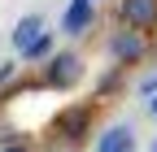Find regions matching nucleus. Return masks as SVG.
Masks as SVG:
<instances>
[{
	"mask_svg": "<svg viewBox=\"0 0 157 152\" xmlns=\"http://www.w3.org/2000/svg\"><path fill=\"white\" fill-rule=\"evenodd\" d=\"M144 52H148V39L140 31H113L109 35V56H113V65H135V61H144Z\"/></svg>",
	"mask_w": 157,
	"mask_h": 152,
	"instance_id": "7ed1b4c3",
	"label": "nucleus"
},
{
	"mask_svg": "<svg viewBox=\"0 0 157 152\" xmlns=\"http://www.w3.org/2000/svg\"><path fill=\"white\" fill-rule=\"evenodd\" d=\"M118 22L127 31H153L157 26V0H118Z\"/></svg>",
	"mask_w": 157,
	"mask_h": 152,
	"instance_id": "20e7f679",
	"label": "nucleus"
},
{
	"mask_svg": "<svg viewBox=\"0 0 157 152\" xmlns=\"http://www.w3.org/2000/svg\"><path fill=\"white\" fill-rule=\"evenodd\" d=\"M140 96H157V70L140 78Z\"/></svg>",
	"mask_w": 157,
	"mask_h": 152,
	"instance_id": "1a4fd4ad",
	"label": "nucleus"
},
{
	"mask_svg": "<svg viewBox=\"0 0 157 152\" xmlns=\"http://www.w3.org/2000/svg\"><path fill=\"white\" fill-rule=\"evenodd\" d=\"M78 83H83V56H78V52L61 48V52H52L48 61H44V87L70 91V87H78Z\"/></svg>",
	"mask_w": 157,
	"mask_h": 152,
	"instance_id": "f257e3e1",
	"label": "nucleus"
},
{
	"mask_svg": "<svg viewBox=\"0 0 157 152\" xmlns=\"http://www.w3.org/2000/svg\"><path fill=\"white\" fill-rule=\"evenodd\" d=\"M92 5H96V0H92Z\"/></svg>",
	"mask_w": 157,
	"mask_h": 152,
	"instance_id": "4468645a",
	"label": "nucleus"
},
{
	"mask_svg": "<svg viewBox=\"0 0 157 152\" xmlns=\"http://www.w3.org/2000/svg\"><path fill=\"white\" fill-rule=\"evenodd\" d=\"M96 152H140V143H135V126H131V122H113L109 130H101Z\"/></svg>",
	"mask_w": 157,
	"mask_h": 152,
	"instance_id": "39448f33",
	"label": "nucleus"
},
{
	"mask_svg": "<svg viewBox=\"0 0 157 152\" xmlns=\"http://www.w3.org/2000/svg\"><path fill=\"white\" fill-rule=\"evenodd\" d=\"M39 31H44V17H39V13H22V17H17V26H13V52H22Z\"/></svg>",
	"mask_w": 157,
	"mask_h": 152,
	"instance_id": "0eeeda50",
	"label": "nucleus"
},
{
	"mask_svg": "<svg viewBox=\"0 0 157 152\" xmlns=\"http://www.w3.org/2000/svg\"><path fill=\"white\" fill-rule=\"evenodd\" d=\"M148 152H157V139H153V143H148Z\"/></svg>",
	"mask_w": 157,
	"mask_h": 152,
	"instance_id": "ddd939ff",
	"label": "nucleus"
},
{
	"mask_svg": "<svg viewBox=\"0 0 157 152\" xmlns=\"http://www.w3.org/2000/svg\"><path fill=\"white\" fill-rule=\"evenodd\" d=\"M92 22H96V5L92 0H70L66 13H61V31L66 35H83V31H92Z\"/></svg>",
	"mask_w": 157,
	"mask_h": 152,
	"instance_id": "423d86ee",
	"label": "nucleus"
},
{
	"mask_svg": "<svg viewBox=\"0 0 157 152\" xmlns=\"http://www.w3.org/2000/svg\"><path fill=\"white\" fill-rule=\"evenodd\" d=\"M5 152H31V148H26V143H9Z\"/></svg>",
	"mask_w": 157,
	"mask_h": 152,
	"instance_id": "9d476101",
	"label": "nucleus"
},
{
	"mask_svg": "<svg viewBox=\"0 0 157 152\" xmlns=\"http://www.w3.org/2000/svg\"><path fill=\"white\" fill-rule=\"evenodd\" d=\"M92 118H96V104L78 100V104H70V109H61V113H57L52 130H57L66 143H78L83 135H92Z\"/></svg>",
	"mask_w": 157,
	"mask_h": 152,
	"instance_id": "f03ea898",
	"label": "nucleus"
},
{
	"mask_svg": "<svg viewBox=\"0 0 157 152\" xmlns=\"http://www.w3.org/2000/svg\"><path fill=\"white\" fill-rule=\"evenodd\" d=\"M153 52H157V26H153Z\"/></svg>",
	"mask_w": 157,
	"mask_h": 152,
	"instance_id": "f8f14e48",
	"label": "nucleus"
},
{
	"mask_svg": "<svg viewBox=\"0 0 157 152\" xmlns=\"http://www.w3.org/2000/svg\"><path fill=\"white\" fill-rule=\"evenodd\" d=\"M148 113H153V122H157V96H148Z\"/></svg>",
	"mask_w": 157,
	"mask_h": 152,
	"instance_id": "9b49d317",
	"label": "nucleus"
},
{
	"mask_svg": "<svg viewBox=\"0 0 157 152\" xmlns=\"http://www.w3.org/2000/svg\"><path fill=\"white\" fill-rule=\"evenodd\" d=\"M52 56V31H39L35 39L22 48V61H48Z\"/></svg>",
	"mask_w": 157,
	"mask_h": 152,
	"instance_id": "6e6552de",
	"label": "nucleus"
}]
</instances>
